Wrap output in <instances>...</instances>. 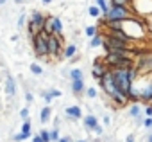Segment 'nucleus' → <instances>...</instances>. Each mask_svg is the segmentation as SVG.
<instances>
[{
    "instance_id": "5701e85b",
    "label": "nucleus",
    "mask_w": 152,
    "mask_h": 142,
    "mask_svg": "<svg viewBox=\"0 0 152 142\" xmlns=\"http://www.w3.org/2000/svg\"><path fill=\"white\" fill-rule=\"evenodd\" d=\"M84 94H86L88 99H97V97H99V90H97L95 87H86V92H84Z\"/></svg>"
},
{
    "instance_id": "2eb2a0df",
    "label": "nucleus",
    "mask_w": 152,
    "mask_h": 142,
    "mask_svg": "<svg viewBox=\"0 0 152 142\" xmlns=\"http://www.w3.org/2000/svg\"><path fill=\"white\" fill-rule=\"evenodd\" d=\"M20 133H23L27 138L32 137V124H31V119L29 121H23L22 122V128H20Z\"/></svg>"
},
{
    "instance_id": "dca6fc26",
    "label": "nucleus",
    "mask_w": 152,
    "mask_h": 142,
    "mask_svg": "<svg viewBox=\"0 0 152 142\" xmlns=\"http://www.w3.org/2000/svg\"><path fill=\"white\" fill-rule=\"evenodd\" d=\"M68 78L72 81H77V79H84V72H83V68H72L70 72H68Z\"/></svg>"
},
{
    "instance_id": "cd10ccee",
    "label": "nucleus",
    "mask_w": 152,
    "mask_h": 142,
    "mask_svg": "<svg viewBox=\"0 0 152 142\" xmlns=\"http://www.w3.org/2000/svg\"><path fill=\"white\" fill-rule=\"evenodd\" d=\"M59 138H61L59 128H52V129H50V140H52V142H59Z\"/></svg>"
},
{
    "instance_id": "7ed1b4c3",
    "label": "nucleus",
    "mask_w": 152,
    "mask_h": 142,
    "mask_svg": "<svg viewBox=\"0 0 152 142\" xmlns=\"http://www.w3.org/2000/svg\"><path fill=\"white\" fill-rule=\"evenodd\" d=\"M47 45H48V56H50V58L63 59L64 38H61V36H56V34H48V38H47Z\"/></svg>"
},
{
    "instance_id": "6e6552de",
    "label": "nucleus",
    "mask_w": 152,
    "mask_h": 142,
    "mask_svg": "<svg viewBox=\"0 0 152 142\" xmlns=\"http://www.w3.org/2000/svg\"><path fill=\"white\" fill-rule=\"evenodd\" d=\"M83 126H84V129H86L88 133H91V131L95 129V126H99V117L90 112L88 115L83 117Z\"/></svg>"
},
{
    "instance_id": "f704fd0d",
    "label": "nucleus",
    "mask_w": 152,
    "mask_h": 142,
    "mask_svg": "<svg viewBox=\"0 0 152 142\" xmlns=\"http://www.w3.org/2000/svg\"><path fill=\"white\" fill-rule=\"evenodd\" d=\"M143 128H145V129H152V117H145V121H143Z\"/></svg>"
},
{
    "instance_id": "a19ab883",
    "label": "nucleus",
    "mask_w": 152,
    "mask_h": 142,
    "mask_svg": "<svg viewBox=\"0 0 152 142\" xmlns=\"http://www.w3.org/2000/svg\"><path fill=\"white\" fill-rule=\"evenodd\" d=\"M39 2H41V4H43V6H50V4H52V2H54V0H39Z\"/></svg>"
},
{
    "instance_id": "e433bc0d",
    "label": "nucleus",
    "mask_w": 152,
    "mask_h": 142,
    "mask_svg": "<svg viewBox=\"0 0 152 142\" xmlns=\"http://www.w3.org/2000/svg\"><path fill=\"white\" fill-rule=\"evenodd\" d=\"M145 115H147V117H152V104H150V103L145 106Z\"/></svg>"
},
{
    "instance_id": "39448f33",
    "label": "nucleus",
    "mask_w": 152,
    "mask_h": 142,
    "mask_svg": "<svg viewBox=\"0 0 152 142\" xmlns=\"http://www.w3.org/2000/svg\"><path fill=\"white\" fill-rule=\"evenodd\" d=\"M64 115H66V119H68V121H81V119L84 117L83 108H81L79 104L66 106V108H64Z\"/></svg>"
},
{
    "instance_id": "2f4dec72",
    "label": "nucleus",
    "mask_w": 152,
    "mask_h": 142,
    "mask_svg": "<svg viewBox=\"0 0 152 142\" xmlns=\"http://www.w3.org/2000/svg\"><path fill=\"white\" fill-rule=\"evenodd\" d=\"M145 117H147V115L140 113L138 117H134V124H136V126H143V121H145Z\"/></svg>"
},
{
    "instance_id": "72a5a7b5",
    "label": "nucleus",
    "mask_w": 152,
    "mask_h": 142,
    "mask_svg": "<svg viewBox=\"0 0 152 142\" xmlns=\"http://www.w3.org/2000/svg\"><path fill=\"white\" fill-rule=\"evenodd\" d=\"M11 138H13L15 142H23V140H27V137H25L23 133H16V135H13Z\"/></svg>"
},
{
    "instance_id": "c756f323",
    "label": "nucleus",
    "mask_w": 152,
    "mask_h": 142,
    "mask_svg": "<svg viewBox=\"0 0 152 142\" xmlns=\"http://www.w3.org/2000/svg\"><path fill=\"white\" fill-rule=\"evenodd\" d=\"M48 94L52 95V99H57V97H61L63 94H61V90H57V88H48Z\"/></svg>"
},
{
    "instance_id": "7c9ffc66",
    "label": "nucleus",
    "mask_w": 152,
    "mask_h": 142,
    "mask_svg": "<svg viewBox=\"0 0 152 142\" xmlns=\"http://www.w3.org/2000/svg\"><path fill=\"white\" fill-rule=\"evenodd\" d=\"M25 101H27V104H32L34 103V94L31 90H25Z\"/></svg>"
},
{
    "instance_id": "4468645a",
    "label": "nucleus",
    "mask_w": 152,
    "mask_h": 142,
    "mask_svg": "<svg viewBox=\"0 0 152 142\" xmlns=\"http://www.w3.org/2000/svg\"><path fill=\"white\" fill-rule=\"evenodd\" d=\"M102 43H104V34L102 33H99L93 38H90V49H99V47H102Z\"/></svg>"
},
{
    "instance_id": "58836bf2",
    "label": "nucleus",
    "mask_w": 152,
    "mask_h": 142,
    "mask_svg": "<svg viewBox=\"0 0 152 142\" xmlns=\"http://www.w3.org/2000/svg\"><path fill=\"white\" fill-rule=\"evenodd\" d=\"M125 142H136V135H134V133H131V135H127V138H125Z\"/></svg>"
},
{
    "instance_id": "393cba45",
    "label": "nucleus",
    "mask_w": 152,
    "mask_h": 142,
    "mask_svg": "<svg viewBox=\"0 0 152 142\" xmlns=\"http://www.w3.org/2000/svg\"><path fill=\"white\" fill-rule=\"evenodd\" d=\"M39 95L43 97V101H45V104H47V106H50V104H52V95L48 94V90H41V92H39Z\"/></svg>"
},
{
    "instance_id": "bb28decb",
    "label": "nucleus",
    "mask_w": 152,
    "mask_h": 142,
    "mask_svg": "<svg viewBox=\"0 0 152 142\" xmlns=\"http://www.w3.org/2000/svg\"><path fill=\"white\" fill-rule=\"evenodd\" d=\"M27 20H29V16H27V15H25V11H23V13L18 16V24H16V25H18V29H23V25L27 24Z\"/></svg>"
},
{
    "instance_id": "a18cd8bd",
    "label": "nucleus",
    "mask_w": 152,
    "mask_h": 142,
    "mask_svg": "<svg viewBox=\"0 0 152 142\" xmlns=\"http://www.w3.org/2000/svg\"><path fill=\"white\" fill-rule=\"evenodd\" d=\"M77 142H88V140H86V138H79Z\"/></svg>"
},
{
    "instance_id": "49530a36",
    "label": "nucleus",
    "mask_w": 152,
    "mask_h": 142,
    "mask_svg": "<svg viewBox=\"0 0 152 142\" xmlns=\"http://www.w3.org/2000/svg\"><path fill=\"white\" fill-rule=\"evenodd\" d=\"M93 142H100V138H99V137H97V138H95V140H93Z\"/></svg>"
},
{
    "instance_id": "ea45409f",
    "label": "nucleus",
    "mask_w": 152,
    "mask_h": 142,
    "mask_svg": "<svg viewBox=\"0 0 152 142\" xmlns=\"http://www.w3.org/2000/svg\"><path fill=\"white\" fill-rule=\"evenodd\" d=\"M59 142H73V138H72L70 135H66V137H61V138H59Z\"/></svg>"
},
{
    "instance_id": "ddd939ff",
    "label": "nucleus",
    "mask_w": 152,
    "mask_h": 142,
    "mask_svg": "<svg viewBox=\"0 0 152 142\" xmlns=\"http://www.w3.org/2000/svg\"><path fill=\"white\" fill-rule=\"evenodd\" d=\"M75 54H77V45H75V43H68V45H64V50H63V58L70 59V58H73Z\"/></svg>"
},
{
    "instance_id": "6ab92c4d",
    "label": "nucleus",
    "mask_w": 152,
    "mask_h": 142,
    "mask_svg": "<svg viewBox=\"0 0 152 142\" xmlns=\"http://www.w3.org/2000/svg\"><path fill=\"white\" fill-rule=\"evenodd\" d=\"M43 33H45V34H54V29H52V16H50V15H47L45 25H43Z\"/></svg>"
},
{
    "instance_id": "f8f14e48",
    "label": "nucleus",
    "mask_w": 152,
    "mask_h": 142,
    "mask_svg": "<svg viewBox=\"0 0 152 142\" xmlns=\"http://www.w3.org/2000/svg\"><path fill=\"white\" fill-rule=\"evenodd\" d=\"M52 121V108L50 106H43L41 108V112H39V122L41 124H47V122H50Z\"/></svg>"
},
{
    "instance_id": "4c0bfd02",
    "label": "nucleus",
    "mask_w": 152,
    "mask_h": 142,
    "mask_svg": "<svg viewBox=\"0 0 152 142\" xmlns=\"http://www.w3.org/2000/svg\"><path fill=\"white\" fill-rule=\"evenodd\" d=\"M32 142H43L41 135H39V133H32Z\"/></svg>"
},
{
    "instance_id": "c85d7f7f",
    "label": "nucleus",
    "mask_w": 152,
    "mask_h": 142,
    "mask_svg": "<svg viewBox=\"0 0 152 142\" xmlns=\"http://www.w3.org/2000/svg\"><path fill=\"white\" fill-rule=\"evenodd\" d=\"M20 119H22V121H29V108H27V106H23V108L20 110Z\"/></svg>"
},
{
    "instance_id": "9d476101",
    "label": "nucleus",
    "mask_w": 152,
    "mask_h": 142,
    "mask_svg": "<svg viewBox=\"0 0 152 142\" xmlns=\"http://www.w3.org/2000/svg\"><path fill=\"white\" fill-rule=\"evenodd\" d=\"M6 94H7V97H15L16 95V81H15V78L11 76V74H7L6 76Z\"/></svg>"
},
{
    "instance_id": "aec40b11",
    "label": "nucleus",
    "mask_w": 152,
    "mask_h": 142,
    "mask_svg": "<svg viewBox=\"0 0 152 142\" xmlns=\"http://www.w3.org/2000/svg\"><path fill=\"white\" fill-rule=\"evenodd\" d=\"M93 2L100 7V11H102V16L109 11V2H107V0H93Z\"/></svg>"
},
{
    "instance_id": "c03bdc74",
    "label": "nucleus",
    "mask_w": 152,
    "mask_h": 142,
    "mask_svg": "<svg viewBox=\"0 0 152 142\" xmlns=\"http://www.w3.org/2000/svg\"><path fill=\"white\" fill-rule=\"evenodd\" d=\"M6 2H7V0H0V7H2V6H4Z\"/></svg>"
},
{
    "instance_id": "b1692460",
    "label": "nucleus",
    "mask_w": 152,
    "mask_h": 142,
    "mask_svg": "<svg viewBox=\"0 0 152 142\" xmlns=\"http://www.w3.org/2000/svg\"><path fill=\"white\" fill-rule=\"evenodd\" d=\"M29 70H31L34 76H41V74H43V67H41V65H38V63H31Z\"/></svg>"
},
{
    "instance_id": "0eeeda50",
    "label": "nucleus",
    "mask_w": 152,
    "mask_h": 142,
    "mask_svg": "<svg viewBox=\"0 0 152 142\" xmlns=\"http://www.w3.org/2000/svg\"><path fill=\"white\" fill-rule=\"evenodd\" d=\"M45 20H47V15H43L41 11H38V9H34V11H31V16H29V22H32L36 27H38V31L41 33L43 31V25H45Z\"/></svg>"
},
{
    "instance_id": "f03ea898",
    "label": "nucleus",
    "mask_w": 152,
    "mask_h": 142,
    "mask_svg": "<svg viewBox=\"0 0 152 142\" xmlns=\"http://www.w3.org/2000/svg\"><path fill=\"white\" fill-rule=\"evenodd\" d=\"M136 16L134 9L131 7H120V6H109V11L104 15L106 20H118V22H124L127 18H132Z\"/></svg>"
},
{
    "instance_id": "37998d69",
    "label": "nucleus",
    "mask_w": 152,
    "mask_h": 142,
    "mask_svg": "<svg viewBox=\"0 0 152 142\" xmlns=\"http://www.w3.org/2000/svg\"><path fill=\"white\" fill-rule=\"evenodd\" d=\"M147 142H152V131L148 133V137H147Z\"/></svg>"
},
{
    "instance_id": "473e14b6",
    "label": "nucleus",
    "mask_w": 152,
    "mask_h": 142,
    "mask_svg": "<svg viewBox=\"0 0 152 142\" xmlns=\"http://www.w3.org/2000/svg\"><path fill=\"white\" fill-rule=\"evenodd\" d=\"M91 133H93L95 137H102V135H104V128H102V126L99 124V126H95V129H93Z\"/></svg>"
},
{
    "instance_id": "9b49d317",
    "label": "nucleus",
    "mask_w": 152,
    "mask_h": 142,
    "mask_svg": "<svg viewBox=\"0 0 152 142\" xmlns=\"http://www.w3.org/2000/svg\"><path fill=\"white\" fill-rule=\"evenodd\" d=\"M52 29H54V34H56V36H61V38H63L64 25H63V22H61L59 16H52Z\"/></svg>"
},
{
    "instance_id": "f257e3e1",
    "label": "nucleus",
    "mask_w": 152,
    "mask_h": 142,
    "mask_svg": "<svg viewBox=\"0 0 152 142\" xmlns=\"http://www.w3.org/2000/svg\"><path fill=\"white\" fill-rule=\"evenodd\" d=\"M47 38H48V34H45L43 31L38 33V34H34V36H31V45H32L34 56L39 58V59H43V61H48V58H50V56H48Z\"/></svg>"
},
{
    "instance_id": "79ce46f5",
    "label": "nucleus",
    "mask_w": 152,
    "mask_h": 142,
    "mask_svg": "<svg viewBox=\"0 0 152 142\" xmlns=\"http://www.w3.org/2000/svg\"><path fill=\"white\" fill-rule=\"evenodd\" d=\"M23 2H25V0H15V4H18V6H22Z\"/></svg>"
},
{
    "instance_id": "20e7f679",
    "label": "nucleus",
    "mask_w": 152,
    "mask_h": 142,
    "mask_svg": "<svg viewBox=\"0 0 152 142\" xmlns=\"http://www.w3.org/2000/svg\"><path fill=\"white\" fill-rule=\"evenodd\" d=\"M109 70V65L104 61V58L102 56H97L95 59H93V67H91V78L95 79V81H99L106 72Z\"/></svg>"
},
{
    "instance_id": "1a4fd4ad",
    "label": "nucleus",
    "mask_w": 152,
    "mask_h": 142,
    "mask_svg": "<svg viewBox=\"0 0 152 142\" xmlns=\"http://www.w3.org/2000/svg\"><path fill=\"white\" fill-rule=\"evenodd\" d=\"M70 88H72V94H73L75 97H81V95H83V94L86 92V83H84V79H77V81H72Z\"/></svg>"
},
{
    "instance_id": "f3484780",
    "label": "nucleus",
    "mask_w": 152,
    "mask_h": 142,
    "mask_svg": "<svg viewBox=\"0 0 152 142\" xmlns=\"http://www.w3.org/2000/svg\"><path fill=\"white\" fill-rule=\"evenodd\" d=\"M88 15H90L91 18H95V20H97V18H100V16H102V11H100V7H99L97 4H93V6H90V7H88Z\"/></svg>"
},
{
    "instance_id": "412c9836",
    "label": "nucleus",
    "mask_w": 152,
    "mask_h": 142,
    "mask_svg": "<svg viewBox=\"0 0 152 142\" xmlns=\"http://www.w3.org/2000/svg\"><path fill=\"white\" fill-rule=\"evenodd\" d=\"M99 33H100V29H99L97 25H88V27L84 29V34H86L88 38H93V36L99 34Z\"/></svg>"
},
{
    "instance_id": "423d86ee",
    "label": "nucleus",
    "mask_w": 152,
    "mask_h": 142,
    "mask_svg": "<svg viewBox=\"0 0 152 142\" xmlns=\"http://www.w3.org/2000/svg\"><path fill=\"white\" fill-rule=\"evenodd\" d=\"M107 99H109L111 103H115V106H118V108H122V106H127V104H129V97H127V94H124V92H120V90H116V92L109 94V95H107Z\"/></svg>"
},
{
    "instance_id": "a878e982",
    "label": "nucleus",
    "mask_w": 152,
    "mask_h": 142,
    "mask_svg": "<svg viewBox=\"0 0 152 142\" xmlns=\"http://www.w3.org/2000/svg\"><path fill=\"white\" fill-rule=\"evenodd\" d=\"M38 133L41 135L43 142H52V140H50V129H47V128H41V129H39Z\"/></svg>"
},
{
    "instance_id": "a211bd4d",
    "label": "nucleus",
    "mask_w": 152,
    "mask_h": 142,
    "mask_svg": "<svg viewBox=\"0 0 152 142\" xmlns=\"http://www.w3.org/2000/svg\"><path fill=\"white\" fill-rule=\"evenodd\" d=\"M109 6H120V7H131L132 9V0H109Z\"/></svg>"
},
{
    "instance_id": "4be33fe9",
    "label": "nucleus",
    "mask_w": 152,
    "mask_h": 142,
    "mask_svg": "<svg viewBox=\"0 0 152 142\" xmlns=\"http://www.w3.org/2000/svg\"><path fill=\"white\" fill-rule=\"evenodd\" d=\"M141 113V106H140V103H132V106L129 108V115L134 119V117H138Z\"/></svg>"
},
{
    "instance_id": "c9c22d12",
    "label": "nucleus",
    "mask_w": 152,
    "mask_h": 142,
    "mask_svg": "<svg viewBox=\"0 0 152 142\" xmlns=\"http://www.w3.org/2000/svg\"><path fill=\"white\" fill-rule=\"evenodd\" d=\"M102 122H104V126H111V115H104V119H102Z\"/></svg>"
}]
</instances>
